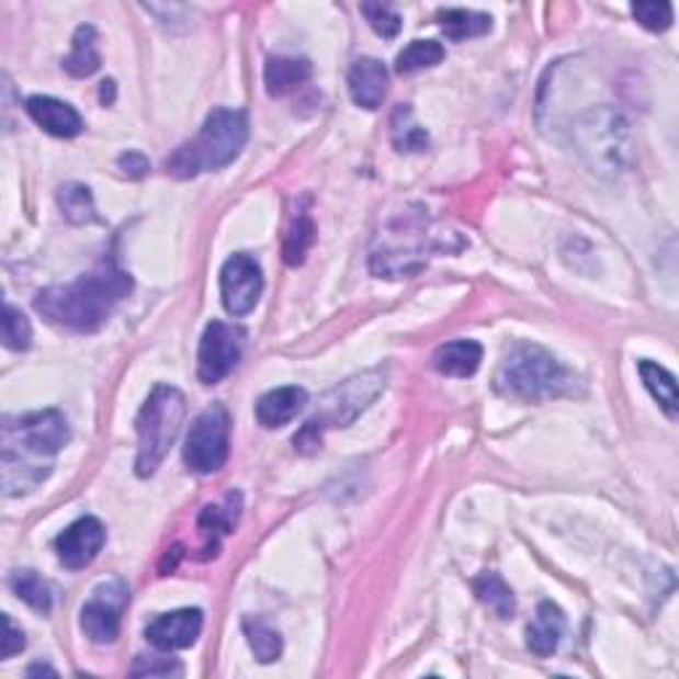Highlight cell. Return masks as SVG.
<instances>
[{"label":"cell","mask_w":679,"mask_h":679,"mask_svg":"<svg viewBox=\"0 0 679 679\" xmlns=\"http://www.w3.org/2000/svg\"><path fill=\"white\" fill-rule=\"evenodd\" d=\"M131 290L133 279L128 271L117 269L114 263H104L75 282L37 292L35 308L50 324L75 329V332H97L101 324L110 319L117 303L131 295Z\"/></svg>","instance_id":"6da1fadb"},{"label":"cell","mask_w":679,"mask_h":679,"mask_svg":"<svg viewBox=\"0 0 679 679\" xmlns=\"http://www.w3.org/2000/svg\"><path fill=\"white\" fill-rule=\"evenodd\" d=\"M69 441V425L65 415L56 409L33 411L22 417H5L3 420V488L5 497L33 491L37 484L48 478L50 467L30 462L48 460L59 454V449Z\"/></svg>","instance_id":"7a4b0ae2"},{"label":"cell","mask_w":679,"mask_h":679,"mask_svg":"<svg viewBox=\"0 0 679 679\" xmlns=\"http://www.w3.org/2000/svg\"><path fill=\"white\" fill-rule=\"evenodd\" d=\"M576 385H579L576 374L536 342H512L501 357L497 377H494V388L501 396L523 404L574 396Z\"/></svg>","instance_id":"3957f363"},{"label":"cell","mask_w":679,"mask_h":679,"mask_svg":"<svg viewBox=\"0 0 679 679\" xmlns=\"http://www.w3.org/2000/svg\"><path fill=\"white\" fill-rule=\"evenodd\" d=\"M247 114L242 110H213L205 125L192 142L181 144L173 155L165 160V170L173 179H194L200 173L226 168L242 155L247 144Z\"/></svg>","instance_id":"277c9868"},{"label":"cell","mask_w":679,"mask_h":679,"mask_svg":"<svg viewBox=\"0 0 679 679\" xmlns=\"http://www.w3.org/2000/svg\"><path fill=\"white\" fill-rule=\"evenodd\" d=\"M570 138L587 168L600 179L613 181L630 168V123L611 106L589 110L576 117Z\"/></svg>","instance_id":"5b68a950"},{"label":"cell","mask_w":679,"mask_h":679,"mask_svg":"<svg viewBox=\"0 0 679 679\" xmlns=\"http://www.w3.org/2000/svg\"><path fill=\"white\" fill-rule=\"evenodd\" d=\"M385 380H388V374L383 370H370L346 380V383H340L338 388L329 391L327 396L321 398L319 411L303 425L301 433L292 438L295 452L301 454L316 452V449L321 446L324 430L346 428V425L357 420L361 411L370 409L374 398L385 391Z\"/></svg>","instance_id":"8992f818"},{"label":"cell","mask_w":679,"mask_h":679,"mask_svg":"<svg viewBox=\"0 0 679 679\" xmlns=\"http://www.w3.org/2000/svg\"><path fill=\"white\" fill-rule=\"evenodd\" d=\"M183 417H186V398L173 385H157L149 393L142 411L136 417L138 433V454H136V473L142 478L157 473L162 460L168 456L170 446L181 433Z\"/></svg>","instance_id":"52a82bcc"},{"label":"cell","mask_w":679,"mask_h":679,"mask_svg":"<svg viewBox=\"0 0 679 679\" xmlns=\"http://www.w3.org/2000/svg\"><path fill=\"white\" fill-rule=\"evenodd\" d=\"M231 417L224 404H213L192 422L183 443V462L196 475L218 473L228 460Z\"/></svg>","instance_id":"ba28073f"},{"label":"cell","mask_w":679,"mask_h":679,"mask_svg":"<svg viewBox=\"0 0 679 679\" xmlns=\"http://www.w3.org/2000/svg\"><path fill=\"white\" fill-rule=\"evenodd\" d=\"M128 602L131 589L123 579L101 584L80 611V626L86 637L97 645H112L120 637V624H123V611Z\"/></svg>","instance_id":"9c48e42d"},{"label":"cell","mask_w":679,"mask_h":679,"mask_svg":"<svg viewBox=\"0 0 679 679\" xmlns=\"http://www.w3.org/2000/svg\"><path fill=\"white\" fill-rule=\"evenodd\" d=\"M245 332L234 324L211 321L205 327L200 342V364L196 374L205 385H215L234 372V366L242 359Z\"/></svg>","instance_id":"30bf717a"},{"label":"cell","mask_w":679,"mask_h":679,"mask_svg":"<svg viewBox=\"0 0 679 679\" xmlns=\"http://www.w3.org/2000/svg\"><path fill=\"white\" fill-rule=\"evenodd\" d=\"M260 292H263V271L258 260L237 252L220 269V297L231 316H247L258 306Z\"/></svg>","instance_id":"8fae6325"},{"label":"cell","mask_w":679,"mask_h":679,"mask_svg":"<svg viewBox=\"0 0 679 679\" xmlns=\"http://www.w3.org/2000/svg\"><path fill=\"white\" fill-rule=\"evenodd\" d=\"M106 542V529L99 518H80L56 536V555L61 566L69 570H82L91 566L99 557L101 547Z\"/></svg>","instance_id":"7c38bea8"},{"label":"cell","mask_w":679,"mask_h":679,"mask_svg":"<svg viewBox=\"0 0 679 679\" xmlns=\"http://www.w3.org/2000/svg\"><path fill=\"white\" fill-rule=\"evenodd\" d=\"M202 624H205V619H202L200 608H181V611L157 615L146 626V640L162 653L183 650V647H192L196 643Z\"/></svg>","instance_id":"4fadbf2b"},{"label":"cell","mask_w":679,"mask_h":679,"mask_svg":"<svg viewBox=\"0 0 679 679\" xmlns=\"http://www.w3.org/2000/svg\"><path fill=\"white\" fill-rule=\"evenodd\" d=\"M348 91L361 110H377L388 93V69L383 61L370 59V56L357 59L348 72Z\"/></svg>","instance_id":"5bb4252c"},{"label":"cell","mask_w":679,"mask_h":679,"mask_svg":"<svg viewBox=\"0 0 679 679\" xmlns=\"http://www.w3.org/2000/svg\"><path fill=\"white\" fill-rule=\"evenodd\" d=\"M24 110H27L30 117H33L43 131L50 133V136L75 138L82 133V117L67 101H59L54 97H30Z\"/></svg>","instance_id":"9a60e30c"},{"label":"cell","mask_w":679,"mask_h":679,"mask_svg":"<svg viewBox=\"0 0 679 679\" xmlns=\"http://www.w3.org/2000/svg\"><path fill=\"white\" fill-rule=\"evenodd\" d=\"M306 404H308V393L303 388H297V385H287V388H276V391L265 393L256 406V417L263 428L274 430L295 420V417L306 409Z\"/></svg>","instance_id":"2e32d148"},{"label":"cell","mask_w":679,"mask_h":679,"mask_svg":"<svg viewBox=\"0 0 679 679\" xmlns=\"http://www.w3.org/2000/svg\"><path fill=\"white\" fill-rule=\"evenodd\" d=\"M563 630H566V619H563V611L555 606V602L544 600L539 602L534 621L525 630V643H529V650L539 658H547L552 653L561 647Z\"/></svg>","instance_id":"e0dca14e"},{"label":"cell","mask_w":679,"mask_h":679,"mask_svg":"<svg viewBox=\"0 0 679 679\" xmlns=\"http://www.w3.org/2000/svg\"><path fill=\"white\" fill-rule=\"evenodd\" d=\"M484 361V348L475 340H454L433 353V366L446 377H473Z\"/></svg>","instance_id":"ac0fdd59"},{"label":"cell","mask_w":679,"mask_h":679,"mask_svg":"<svg viewBox=\"0 0 679 679\" xmlns=\"http://www.w3.org/2000/svg\"><path fill=\"white\" fill-rule=\"evenodd\" d=\"M310 78V65L306 59H295V56H271L265 61V91L269 97H287V93L297 91Z\"/></svg>","instance_id":"d6986e66"},{"label":"cell","mask_w":679,"mask_h":679,"mask_svg":"<svg viewBox=\"0 0 679 679\" xmlns=\"http://www.w3.org/2000/svg\"><path fill=\"white\" fill-rule=\"evenodd\" d=\"M640 377H643L645 388L650 391V396L656 398L658 404H661V409L666 411V417H671V420H677V380L675 374L669 370H664L661 364H656V361H640L637 364Z\"/></svg>","instance_id":"ffe728a7"},{"label":"cell","mask_w":679,"mask_h":679,"mask_svg":"<svg viewBox=\"0 0 679 679\" xmlns=\"http://www.w3.org/2000/svg\"><path fill=\"white\" fill-rule=\"evenodd\" d=\"M391 142L398 151H425L430 146L428 131L415 120L409 104H398L391 114Z\"/></svg>","instance_id":"44dd1931"},{"label":"cell","mask_w":679,"mask_h":679,"mask_svg":"<svg viewBox=\"0 0 679 679\" xmlns=\"http://www.w3.org/2000/svg\"><path fill=\"white\" fill-rule=\"evenodd\" d=\"M101 65L99 48H97V30L91 24H82L75 30L72 37V54L65 59V69L72 78H91Z\"/></svg>","instance_id":"7402d4cb"},{"label":"cell","mask_w":679,"mask_h":679,"mask_svg":"<svg viewBox=\"0 0 679 679\" xmlns=\"http://www.w3.org/2000/svg\"><path fill=\"white\" fill-rule=\"evenodd\" d=\"M438 24L452 41H467V37H480L491 30V16L480 11L467 9H446L438 11Z\"/></svg>","instance_id":"603a6c76"},{"label":"cell","mask_w":679,"mask_h":679,"mask_svg":"<svg viewBox=\"0 0 679 679\" xmlns=\"http://www.w3.org/2000/svg\"><path fill=\"white\" fill-rule=\"evenodd\" d=\"M59 207L65 213V218L69 224L82 226V224H99V213L97 205H93V194L91 189L82 186V183H65L59 189Z\"/></svg>","instance_id":"cb8c5ba5"},{"label":"cell","mask_w":679,"mask_h":679,"mask_svg":"<svg viewBox=\"0 0 679 679\" xmlns=\"http://www.w3.org/2000/svg\"><path fill=\"white\" fill-rule=\"evenodd\" d=\"M475 595L484 602L488 611H494L499 619H512L516 613V595L507 587V581L499 574H484L473 581Z\"/></svg>","instance_id":"d4e9b609"},{"label":"cell","mask_w":679,"mask_h":679,"mask_svg":"<svg viewBox=\"0 0 679 679\" xmlns=\"http://www.w3.org/2000/svg\"><path fill=\"white\" fill-rule=\"evenodd\" d=\"M11 589L22 602H27L35 611L48 613L54 608V592H50L48 581L41 579L35 570H14L11 576Z\"/></svg>","instance_id":"484cf974"},{"label":"cell","mask_w":679,"mask_h":679,"mask_svg":"<svg viewBox=\"0 0 679 679\" xmlns=\"http://www.w3.org/2000/svg\"><path fill=\"white\" fill-rule=\"evenodd\" d=\"M316 239V226L314 218L303 211L292 218L287 239H284V263L287 265H301L306 260L310 245Z\"/></svg>","instance_id":"4316f807"},{"label":"cell","mask_w":679,"mask_h":679,"mask_svg":"<svg viewBox=\"0 0 679 679\" xmlns=\"http://www.w3.org/2000/svg\"><path fill=\"white\" fill-rule=\"evenodd\" d=\"M446 50L438 41H411L401 54L396 56V72L398 75H411L417 69L425 67H435L441 65Z\"/></svg>","instance_id":"83f0119b"},{"label":"cell","mask_w":679,"mask_h":679,"mask_svg":"<svg viewBox=\"0 0 679 679\" xmlns=\"http://www.w3.org/2000/svg\"><path fill=\"white\" fill-rule=\"evenodd\" d=\"M247 643H250L252 653L260 664H271L282 656V637H279L276 630H271L265 621L260 619H245L242 621Z\"/></svg>","instance_id":"f1b7e54d"},{"label":"cell","mask_w":679,"mask_h":679,"mask_svg":"<svg viewBox=\"0 0 679 679\" xmlns=\"http://www.w3.org/2000/svg\"><path fill=\"white\" fill-rule=\"evenodd\" d=\"M3 342L11 351H27L33 346V327H30L27 316L11 303H5L3 310Z\"/></svg>","instance_id":"f546056e"},{"label":"cell","mask_w":679,"mask_h":679,"mask_svg":"<svg viewBox=\"0 0 679 679\" xmlns=\"http://www.w3.org/2000/svg\"><path fill=\"white\" fill-rule=\"evenodd\" d=\"M632 14L650 33H664L675 22V9H671V3H664V0L661 3H634Z\"/></svg>","instance_id":"4dcf8cb0"},{"label":"cell","mask_w":679,"mask_h":679,"mask_svg":"<svg viewBox=\"0 0 679 679\" xmlns=\"http://www.w3.org/2000/svg\"><path fill=\"white\" fill-rule=\"evenodd\" d=\"M361 14L366 16V22H370V27L377 35L396 37L398 33H401V16H398V11L391 9V5L364 3V5H361Z\"/></svg>","instance_id":"1f68e13d"},{"label":"cell","mask_w":679,"mask_h":679,"mask_svg":"<svg viewBox=\"0 0 679 679\" xmlns=\"http://www.w3.org/2000/svg\"><path fill=\"white\" fill-rule=\"evenodd\" d=\"M181 664L173 661V658H162V656H138L136 664H133L131 675L133 677H170V675H181Z\"/></svg>","instance_id":"d6a6232c"},{"label":"cell","mask_w":679,"mask_h":679,"mask_svg":"<svg viewBox=\"0 0 679 679\" xmlns=\"http://www.w3.org/2000/svg\"><path fill=\"white\" fill-rule=\"evenodd\" d=\"M3 630H5L3 632V650H0V656L11 658V656H16V653H22L24 647H27L24 632L19 630L11 615H3Z\"/></svg>","instance_id":"836d02e7"},{"label":"cell","mask_w":679,"mask_h":679,"mask_svg":"<svg viewBox=\"0 0 679 679\" xmlns=\"http://www.w3.org/2000/svg\"><path fill=\"white\" fill-rule=\"evenodd\" d=\"M117 165L128 179H144V176L149 173V160H146L142 151H128V155L120 157Z\"/></svg>","instance_id":"e575fe53"},{"label":"cell","mask_w":679,"mask_h":679,"mask_svg":"<svg viewBox=\"0 0 679 679\" xmlns=\"http://www.w3.org/2000/svg\"><path fill=\"white\" fill-rule=\"evenodd\" d=\"M114 99V82L112 80H106V82H101V101H112Z\"/></svg>","instance_id":"d590c367"},{"label":"cell","mask_w":679,"mask_h":679,"mask_svg":"<svg viewBox=\"0 0 679 679\" xmlns=\"http://www.w3.org/2000/svg\"><path fill=\"white\" fill-rule=\"evenodd\" d=\"M27 675H30V677H33V675H56V671L50 669V666H41V664H37V666H30Z\"/></svg>","instance_id":"8d00e7d4"}]
</instances>
